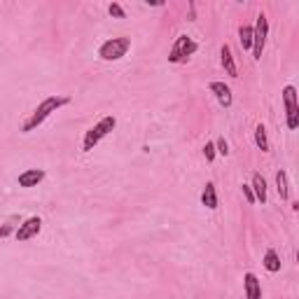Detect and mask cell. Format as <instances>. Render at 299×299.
I'll use <instances>...</instances> for the list:
<instances>
[{"mask_svg": "<svg viewBox=\"0 0 299 299\" xmlns=\"http://www.w3.org/2000/svg\"><path fill=\"white\" fill-rule=\"evenodd\" d=\"M283 101H285V110H287V129H297L299 126V108H297V89L292 84L283 89Z\"/></svg>", "mask_w": 299, "mask_h": 299, "instance_id": "obj_6", "label": "cell"}, {"mask_svg": "<svg viewBox=\"0 0 299 299\" xmlns=\"http://www.w3.org/2000/svg\"><path fill=\"white\" fill-rule=\"evenodd\" d=\"M238 40L243 49H252V26H241L238 28Z\"/></svg>", "mask_w": 299, "mask_h": 299, "instance_id": "obj_16", "label": "cell"}, {"mask_svg": "<svg viewBox=\"0 0 299 299\" xmlns=\"http://www.w3.org/2000/svg\"><path fill=\"white\" fill-rule=\"evenodd\" d=\"M68 103H70V98L68 96H49V98H45L42 103L33 110V115L26 119V124L21 126V131H24V134H31L33 129L40 126L52 112H56L59 108H63V105H68Z\"/></svg>", "mask_w": 299, "mask_h": 299, "instance_id": "obj_1", "label": "cell"}, {"mask_svg": "<svg viewBox=\"0 0 299 299\" xmlns=\"http://www.w3.org/2000/svg\"><path fill=\"white\" fill-rule=\"evenodd\" d=\"M252 194H255V201L264 203L267 201V180L262 178V173H252Z\"/></svg>", "mask_w": 299, "mask_h": 299, "instance_id": "obj_12", "label": "cell"}, {"mask_svg": "<svg viewBox=\"0 0 299 299\" xmlns=\"http://www.w3.org/2000/svg\"><path fill=\"white\" fill-rule=\"evenodd\" d=\"M210 92L215 94V98L220 101V105H225V108H229L232 105V89L225 84V82H210Z\"/></svg>", "mask_w": 299, "mask_h": 299, "instance_id": "obj_10", "label": "cell"}, {"mask_svg": "<svg viewBox=\"0 0 299 299\" xmlns=\"http://www.w3.org/2000/svg\"><path fill=\"white\" fill-rule=\"evenodd\" d=\"M267 35H269V19L264 12L257 14V24L252 28V59H262L264 45H267Z\"/></svg>", "mask_w": 299, "mask_h": 299, "instance_id": "obj_4", "label": "cell"}, {"mask_svg": "<svg viewBox=\"0 0 299 299\" xmlns=\"http://www.w3.org/2000/svg\"><path fill=\"white\" fill-rule=\"evenodd\" d=\"M220 61H222V68L227 70L229 77H238V70H236V63H234V56H232V49L229 45H222L220 49Z\"/></svg>", "mask_w": 299, "mask_h": 299, "instance_id": "obj_11", "label": "cell"}, {"mask_svg": "<svg viewBox=\"0 0 299 299\" xmlns=\"http://www.w3.org/2000/svg\"><path fill=\"white\" fill-rule=\"evenodd\" d=\"M129 47H131V40L129 37H112V40H105L98 49V56L103 61H119L122 56H126Z\"/></svg>", "mask_w": 299, "mask_h": 299, "instance_id": "obj_3", "label": "cell"}, {"mask_svg": "<svg viewBox=\"0 0 299 299\" xmlns=\"http://www.w3.org/2000/svg\"><path fill=\"white\" fill-rule=\"evenodd\" d=\"M196 49H199V45L192 40V37H187V35H178V40H176V45H173V49H171V54H168V61L171 63H180V61H187L189 56L194 54Z\"/></svg>", "mask_w": 299, "mask_h": 299, "instance_id": "obj_5", "label": "cell"}, {"mask_svg": "<svg viewBox=\"0 0 299 299\" xmlns=\"http://www.w3.org/2000/svg\"><path fill=\"white\" fill-rule=\"evenodd\" d=\"M201 203L208 210H215V208H218V194H215L213 183H206V187H203V192H201Z\"/></svg>", "mask_w": 299, "mask_h": 299, "instance_id": "obj_13", "label": "cell"}, {"mask_svg": "<svg viewBox=\"0 0 299 299\" xmlns=\"http://www.w3.org/2000/svg\"><path fill=\"white\" fill-rule=\"evenodd\" d=\"M264 269H267V271H271V274L281 271V260H278V252H276L274 248H269L267 255H264Z\"/></svg>", "mask_w": 299, "mask_h": 299, "instance_id": "obj_14", "label": "cell"}, {"mask_svg": "<svg viewBox=\"0 0 299 299\" xmlns=\"http://www.w3.org/2000/svg\"><path fill=\"white\" fill-rule=\"evenodd\" d=\"M42 180H45V171H42V168H28V171H24L21 176L17 178L19 187H37Z\"/></svg>", "mask_w": 299, "mask_h": 299, "instance_id": "obj_8", "label": "cell"}, {"mask_svg": "<svg viewBox=\"0 0 299 299\" xmlns=\"http://www.w3.org/2000/svg\"><path fill=\"white\" fill-rule=\"evenodd\" d=\"M203 154H206V161H213L215 159V143H206V147H203Z\"/></svg>", "mask_w": 299, "mask_h": 299, "instance_id": "obj_19", "label": "cell"}, {"mask_svg": "<svg viewBox=\"0 0 299 299\" xmlns=\"http://www.w3.org/2000/svg\"><path fill=\"white\" fill-rule=\"evenodd\" d=\"M243 287H245V299H262V287H260V281H257L255 274L243 276Z\"/></svg>", "mask_w": 299, "mask_h": 299, "instance_id": "obj_9", "label": "cell"}, {"mask_svg": "<svg viewBox=\"0 0 299 299\" xmlns=\"http://www.w3.org/2000/svg\"><path fill=\"white\" fill-rule=\"evenodd\" d=\"M276 189H278V196H281L283 201L290 196V189H287V173L285 171L276 173Z\"/></svg>", "mask_w": 299, "mask_h": 299, "instance_id": "obj_15", "label": "cell"}, {"mask_svg": "<svg viewBox=\"0 0 299 299\" xmlns=\"http://www.w3.org/2000/svg\"><path fill=\"white\" fill-rule=\"evenodd\" d=\"M115 126H117V119H115V117H112V115L103 117V119H101L96 126H92V129H89V131L84 134V143H82V150H84V152H92L94 147H96L98 143L103 141L105 136L110 134Z\"/></svg>", "mask_w": 299, "mask_h": 299, "instance_id": "obj_2", "label": "cell"}, {"mask_svg": "<svg viewBox=\"0 0 299 299\" xmlns=\"http://www.w3.org/2000/svg\"><path fill=\"white\" fill-rule=\"evenodd\" d=\"M215 152H220V154H229V150H227V141L225 138H218V141H215Z\"/></svg>", "mask_w": 299, "mask_h": 299, "instance_id": "obj_20", "label": "cell"}, {"mask_svg": "<svg viewBox=\"0 0 299 299\" xmlns=\"http://www.w3.org/2000/svg\"><path fill=\"white\" fill-rule=\"evenodd\" d=\"M12 227L14 225H10V222H7V225H0V238H5L7 234H12Z\"/></svg>", "mask_w": 299, "mask_h": 299, "instance_id": "obj_22", "label": "cell"}, {"mask_svg": "<svg viewBox=\"0 0 299 299\" xmlns=\"http://www.w3.org/2000/svg\"><path fill=\"white\" fill-rule=\"evenodd\" d=\"M255 143H257V147H260V150H262V152H269L267 129H264L262 124H257V126H255Z\"/></svg>", "mask_w": 299, "mask_h": 299, "instance_id": "obj_17", "label": "cell"}, {"mask_svg": "<svg viewBox=\"0 0 299 299\" xmlns=\"http://www.w3.org/2000/svg\"><path fill=\"white\" fill-rule=\"evenodd\" d=\"M243 194H245V199L250 203H255V194H252V189H250V185H243Z\"/></svg>", "mask_w": 299, "mask_h": 299, "instance_id": "obj_21", "label": "cell"}, {"mask_svg": "<svg viewBox=\"0 0 299 299\" xmlns=\"http://www.w3.org/2000/svg\"><path fill=\"white\" fill-rule=\"evenodd\" d=\"M108 12H110V17H115V19H124V17H126V12H124V7L119 5V3H110Z\"/></svg>", "mask_w": 299, "mask_h": 299, "instance_id": "obj_18", "label": "cell"}, {"mask_svg": "<svg viewBox=\"0 0 299 299\" xmlns=\"http://www.w3.org/2000/svg\"><path fill=\"white\" fill-rule=\"evenodd\" d=\"M40 229H42V220H40V218H28L24 225H19V229L14 232V236H17V241H28V238L37 236Z\"/></svg>", "mask_w": 299, "mask_h": 299, "instance_id": "obj_7", "label": "cell"}]
</instances>
